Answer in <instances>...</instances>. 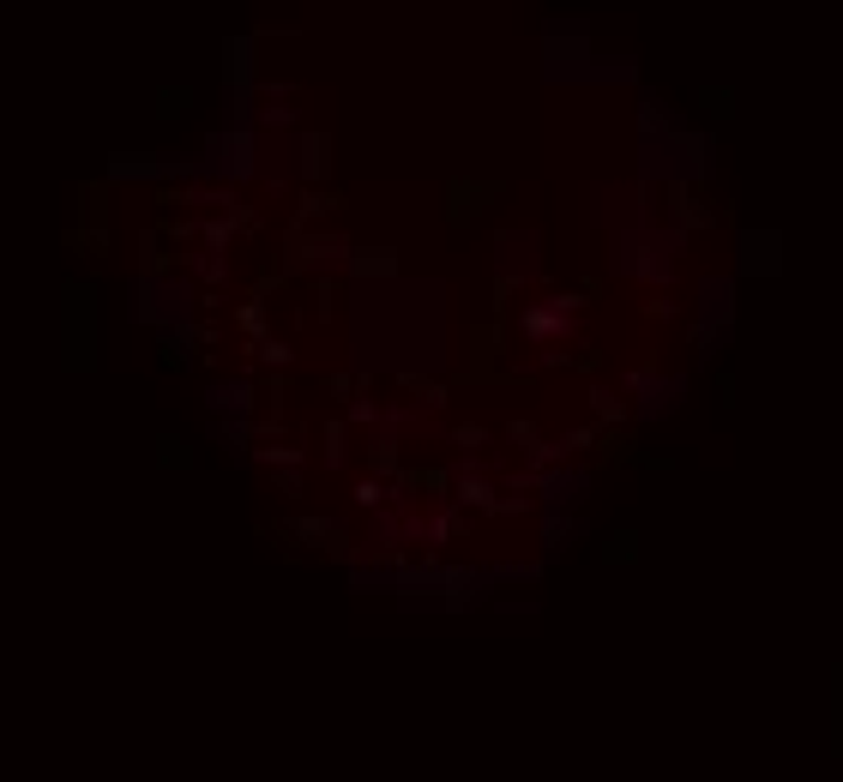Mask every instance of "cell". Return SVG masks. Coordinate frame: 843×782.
Segmentation results:
<instances>
[]
</instances>
